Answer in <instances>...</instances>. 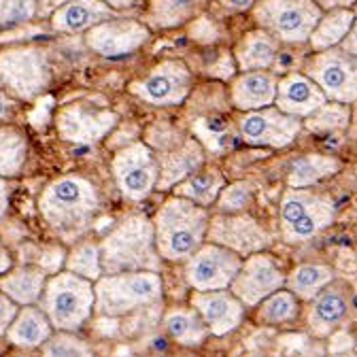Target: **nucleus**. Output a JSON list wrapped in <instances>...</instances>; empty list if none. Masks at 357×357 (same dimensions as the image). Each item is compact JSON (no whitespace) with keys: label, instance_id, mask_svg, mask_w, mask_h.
Segmentation results:
<instances>
[{"label":"nucleus","instance_id":"9d476101","mask_svg":"<svg viewBox=\"0 0 357 357\" xmlns=\"http://www.w3.org/2000/svg\"><path fill=\"white\" fill-rule=\"evenodd\" d=\"M302 130L300 117L287 115L281 109L264 107L245 111L238 117V132L245 143L255 147H287Z\"/></svg>","mask_w":357,"mask_h":357},{"label":"nucleus","instance_id":"cd10ccee","mask_svg":"<svg viewBox=\"0 0 357 357\" xmlns=\"http://www.w3.org/2000/svg\"><path fill=\"white\" fill-rule=\"evenodd\" d=\"M338 168H340V162L336 158L317 155V153L302 155L291 164L287 181H289V188H308L312 183L321 181V178L334 174Z\"/></svg>","mask_w":357,"mask_h":357},{"label":"nucleus","instance_id":"de8ad7c7","mask_svg":"<svg viewBox=\"0 0 357 357\" xmlns=\"http://www.w3.org/2000/svg\"><path fill=\"white\" fill-rule=\"evenodd\" d=\"M7 208H9V190L5 185V178L0 176V219H3Z\"/></svg>","mask_w":357,"mask_h":357},{"label":"nucleus","instance_id":"20e7f679","mask_svg":"<svg viewBox=\"0 0 357 357\" xmlns=\"http://www.w3.org/2000/svg\"><path fill=\"white\" fill-rule=\"evenodd\" d=\"M40 308L56 330H79L94 308V285L75 273H56L43 287Z\"/></svg>","mask_w":357,"mask_h":357},{"label":"nucleus","instance_id":"c9c22d12","mask_svg":"<svg viewBox=\"0 0 357 357\" xmlns=\"http://www.w3.org/2000/svg\"><path fill=\"white\" fill-rule=\"evenodd\" d=\"M200 164H202V151H200V147L194 141H188L185 147L181 149V153H178V155L174 153L170 158L166 170H162L164 172V178L160 181V185H172V183H176V178H181L188 172L196 170Z\"/></svg>","mask_w":357,"mask_h":357},{"label":"nucleus","instance_id":"5701e85b","mask_svg":"<svg viewBox=\"0 0 357 357\" xmlns=\"http://www.w3.org/2000/svg\"><path fill=\"white\" fill-rule=\"evenodd\" d=\"M7 338L22 349H36L52 336V324L43 308H34L32 304H26L17 315L13 317L11 326L7 328Z\"/></svg>","mask_w":357,"mask_h":357},{"label":"nucleus","instance_id":"4be33fe9","mask_svg":"<svg viewBox=\"0 0 357 357\" xmlns=\"http://www.w3.org/2000/svg\"><path fill=\"white\" fill-rule=\"evenodd\" d=\"M277 54H279V40L264 28L245 34L234 52L236 64L243 73L271 68L273 62L277 60Z\"/></svg>","mask_w":357,"mask_h":357},{"label":"nucleus","instance_id":"a18cd8bd","mask_svg":"<svg viewBox=\"0 0 357 357\" xmlns=\"http://www.w3.org/2000/svg\"><path fill=\"white\" fill-rule=\"evenodd\" d=\"M13 115V100L0 92V119H9Z\"/></svg>","mask_w":357,"mask_h":357},{"label":"nucleus","instance_id":"393cba45","mask_svg":"<svg viewBox=\"0 0 357 357\" xmlns=\"http://www.w3.org/2000/svg\"><path fill=\"white\" fill-rule=\"evenodd\" d=\"M334 217H336L334 200L324 194L315 206H310L304 215H300L298 219L281 226V236L287 243H304L315 234H319L324 228H328L334 221Z\"/></svg>","mask_w":357,"mask_h":357},{"label":"nucleus","instance_id":"2f4dec72","mask_svg":"<svg viewBox=\"0 0 357 357\" xmlns=\"http://www.w3.org/2000/svg\"><path fill=\"white\" fill-rule=\"evenodd\" d=\"M28 143L15 128H0V176H15L26 162Z\"/></svg>","mask_w":357,"mask_h":357},{"label":"nucleus","instance_id":"412c9836","mask_svg":"<svg viewBox=\"0 0 357 357\" xmlns=\"http://www.w3.org/2000/svg\"><path fill=\"white\" fill-rule=\"evenodd\" d=\"M111 17L115 13L102 0H66L54 11L52 26L58 32H83Z\"/></svg>","mask_w":357,"mask_h":357},{"label":"nucleus","instance_id":"f257e3e1","mask_svg":"<svg viewBox=\"0 0 357 357\" xmlns=\"http://www.w3.org/2000/svg\"><path fill=\"white\" fill-rule=\"evenodd\" d=\"M100 208L94 185L83 176H60L45 188L38 198V211L50 226L62 236L83 234Z\"/></svg>","mask_w":357,"mask_h":357},{"label":"nucleus","instance_id":"1a4fd4ad","mask_svg":"<svg viewBox=\"0 0 357 357\" xmlns=\"http://www.w3.org/2000/svg\"><path fill=\"white\" fill-rule=\"evenodd\" d=\"M243 259L232 249L211 243L200 245L188 257V281L196 291H211V289H226L230 287L232 279L236 277Z\"/></svg>","mask_w":357,"mask_h":357},{"label":"nucleus","instance_id":"b1692460","mask_svg":"<svg viewBox=\"0 0 357 357\" xmlns=\"http://www.w3.org/2000/svg\"><path fill=\"white\" fill-rule=\"evenodd\" d=\"M45 283H47V273L38 266H20L15 271L0 275V291L22 306L38 302Z\"/></svg>","mask_w":357,"mask_h":357},{"label":"nucleus","instance_id":"603ef678","mask_svg":"<svg viewBox=\"0 0 357 357\" xmlns=\"http://www.w3.org/2000/svg\"><path fill=\"white\" fill-rule=\"evenodd\" d=\"M355 349H357V347H355Z\"/></svg>","mask_w":357,"mask_h":357},{"label":"nucleus","instance_id":"4c0bfd02","mask_svg":"<svg viewBox=\"0 0 357 357\" xmlns=\"http://www.w3.org/2000/svg\"><path fill=\"white\" fill-rule=\"evenodd\" d=\"M38 13V0H0V28L28 24Z\"/></svg>","mask_w":357,"mask_h":357},{"label":"nucleus","instance_id":"9b49d317","mask_svg":"<svg viewBox=\"0 0 357 357\" xmlns=\"http://www.w3.org/2000/svg\"><path fill=\"white\" fill-rule=\"evenodd\" d=\"M285 285V275L279 261L264 251H255L241 264L236 277L232 279L230 287L232 294L245 304L255 306L266 296L281 289Z\"/></svg>","mask_w":357,"mask_h":357},{"label":"nucleus","instance_id":"58836bf2","mask_svg":"<svg viewBox=\"0 0 357 357\" xmlns=\"http://www.w3.org/2000/svg\"><path fill=\"white\" fill-rule=\"evenodd\" d=\"M219 206L223 211H238L243 206H247V202L251 200V185L249 183H234L230 188H223L219 192Z\"/></svg>","mask_w":357,"mask_h":357},{"label":"nucleus","instance_id":"c85d7f7f","mask_svg":"<svg viewBox=\"0 0 357 357\" xmlns=\"http://www.w3.org/2000/svg\"><path fill=\"white\" fill-rule=\"evenodd\" d=\"M164 326L168 330V334L185 347H196L204 340L208 328L202 321V317H198L194 310L190 308H172L166 312L164 317Z\"/></svg>","mask_w":357,"mask_h":357},{"label":"nucleus","instance_id":"a211bd4d","mask_svg":"<svg viewBox=\"0 0 357 357\" xmlns=\"http://www.w3.org/2000/svg\"><path fill=\"white\" fill-rule=\"evenodd\" d=\"M194 306L200 312L202 321L215 336L234 332L245 317V304L226 289L196 291Z\"/></svg>","mask_w":357,"mask_h":357},{"label":"nucleus","instance_id":"f3484780","mask_svg":"<svg viewBox=\"0 0 357 357\" xmlns=\"http://www.w3.org/2000/svg\"><path fill=\"white\" fill-rule=\"evenodd\" d=\"M211 241L232 249L238 255H251L261 251L271 238L257 226V221L247 215H232V217H215L208 221Z\"/></svg>","mask_w":357,"mask_h":357},{"label":"nucleus","instance_id":"79ce46f5","mask_svg":"<svg viewBox=\"0 0 357 357\" xmlns=\"http://www.w3.org/2000/svg\"><path fill=\"white\" fill-rule=\"evenodd\" d=\"M338 47H340L342 52H347V54H351V56H355V58H357V17L353 20V24H351L349 32L344 34V38L340 40Z\"/></svg>","mask_w":357,"mask_h":357},{"label":"nucleus","instance_id":"2eb2a0df","mask_svg":"<svg viewBox=\"0 0 357 357\" xmlns=\"http://www.w3.org/2000/svg\"><path fill=\"white\" fill-rule=\"evenodd\" d=\"M115 121L117 117L111 111L75 102L60 111L56 123L64 141L89 145V143H98L102 137H107V132L115 126Z\"/></svg>","mask_w":357,"mask_h":357},{"label":"nucleus","instance_id":"a878e982","mask_svg":"<svg viewBox=\"0 0 357 357\" xmlns=\"http://www.w3.org/2000/svg\"><path fill=\"white\" fill-rule=\"evenodd\" d=\"M355 20L353 9H328V13H321L319 22L312 28L308 43L315 52H324L330 47H338L344 34L349 32L351 24Z\"/></svg>","mask_w":357,"mask_h":357},{"label":"nucleus","instance_id":"ea45409f","mask_svg":"<svg viewBox=\"0 0 357 357\" xmlns=\"http://www.w3.org/2000/svg\"><path fill=\"white\" fill-rule=\"evenodd\" d=\"M62 247H45L38 257V268H43L45 273H60V266L66 261Z\"/></svg>","mask_w":357,"mask_h":357},{"label":"nucleus","instance_id":"4468645a","mask_svg":"<svg viewBox=\"0 0 357 357\" xmlns=\"http://www.w3.org/2000/svg\"><path fill=\"white\" fill-rule=\"evenodd\" d=\"M149 30L132 20H107L89 28L85 43L87 47L105 56V58H119L139 50L147 40Z\"/></svg>","mask_w":357,"mask_h":357},{"label":"nucleus","instance_id":"e433bc0d","mask_svg":"<svg viewBox=\"0 0 357 357\" xmlns=\"http://www.w3.org/2000/svg\"><path fill=\"white\" fill-rule=\"evenodd\" d=\"M45 355H56V357H77V355H89L92 349L87 347L85 340L73 336L66 330H58L56 336H50L43 344Z\"/></svg>","mask_w":357,"mask_h":357},{"label":"nucleus","instance_id":"dca6fc26","mask_svg":"<svg viewBox=\"0 0 357 357\" xmlns=\"http://www.w3.org/2000/svg\"><path fill=\"white\" fill-rule=\"evenodd\" d=\"M351 308V287L344 281H330L315 298L308 308V330L317 338L332 336L342 321L349 317Z\"/></svg>","mask_w":357,"mask_h":357},{"label":"nucleus","instance_id":"72a5a7b5","mask_svg":"<svg viewBox=\"0 0 357 357\" xmlns=\"http://www.w3.org/2000/svg\"><path fill=\"white\" fill-rule=\"evenodd\" d=\"M66 268L70 273L87 279L98 281L102 277V261H100V247L96 243H79L66 257Z\"/></svg>","mask_w":357,"mask_h":357},{"label":"nucleus","instance_id":"c03bdc74","mask_svg":"<svg viewBox=\"0 0 357 357\" xmlns=\"http://www.w3.org/2000/svg\"><path fill=\"white\" fill-rule=\"evenodd\" d=\"M315 3L324 9V11H328V9H351L357 0H315Z\"/></svg>","mask_w":357,"mask_h":357},{"label":"nucleus","instance_id":"aec40b11","mask_svg":"<svg viewBox=\"0 0 357 357\" xmlns=\"http://www.w3.org/2000/svg\"><path fill=\"white\" fill-rule=\"evenodd\" d=\"M279 79L266 70H247L232 83V102L241 111H255L275 105Z\"/></svg>","mask_w":357,"mask_h":357},{"label":"nucleus","instance_id":"09e8293b","mask_svg":"<svg viewBox=\"0 0 357 357\" xmlns=\"http://www.w3.org/2000/svg\"><path fill=\"white\" fill-rule=\"evenodd\" d=\"M11 268V255H9V251L5 249V245L0 243V275H5L7 271Z\"/></svg>","mask_w":357,"mask_h":357},{"label":"nucleus","instance_id":"7ed1b4c3","mask_svg":"<svg viewBox=\"0 0 357 357\" xmlns=\"http://www.w3.org/2000/svg\"><path fill=\"white\" fill-rule=\"evenodd\" d=\"M100 261L107 273L160 271V253L155 247L153 223L147 217L132 215L105 238Z\"/></svg>","mask_w":357,"mask_h":357},{"label":"nucleus","instance_id":"423d86ee","mask_svg":"<svg viewBox=\"0 0 357 357\" xmlns=\"http://www.w3.org/2000/svg\"><path fill=\"white\" fill-rule=\"evenodd\" d=\"M321 13L315 0H257L253 5L257 26L289 45L306 43Z\"/></svg>","mask_w":357,"mask_h":357},{"label":"nucleus","instance_id":"37998d69","mask_svg":"<svg viewBox=\"0 0 357 357\" xmlns=\"http://www.w3.org/2000/svg\"><path fill=\"white\" fill-rule=\"evenodd\" d=\"M255 3H257V0H219V5L226 11H247Z\"/></svg>","mask_w":357,"mask_h":357},{"label":"nucleus","instance_id":"0eeeda50","mask_svg":"<svg viewBox=\"0 0 357 357\" xmlns=\"http://www.w3.org/2000/svg\"><path fill=\"white\" fill-rule=\"evenodd\" d=\"M52 81L47 54L38 47H9L0 52V85L17 98L38 96Z\"/></svg>","mask_w":357,"mask_h":357},{"label":"nucleus","instance_id":"c756f323","mask_svg":"<svg viewBox=\"0 0 357 357\" xmlns=\"http://www.w3.org/2000/svg\"><path fill=\"white\" fill-rule=\"evenodd\" d=\"M257 306V321L264 326H285L298 317V298L289 289H277L266 296Z\"/></svg>","mask_w":357,"mask_h":357},{"label":"nucleus","instance_id":"f704fd0d","mask_svg":"<svg viewBox=\"0 0 357 357\" xmlns=\"http://www.w3.org/2000/svg\"><path fill=\"white\" fill-rule=\"evenodd\" d=\"M351 109L342 102H324L319 109H315L308 115L306 128L315 132H332V130H342L349 126Z\"/></svg>","mask_w":357,"mask_h":357},{"label":"nucleus","instance_id":"ddd939ff","mask_svg":"<svg viewBox=\"0 0 357 357\" xmlns=\"http://www.w3.org/2000/svg\"><path fill=\"white\" fill-rule=\"evenodd\" d=\"M130 89L149 105H178L192 89V73L181 62H162Z\"/></svg>","mask_w":357,"mask_h":357},{"label":"nucleus","instance_id":"3c124183","mask_svg":"<svg viewBox=\"0 0 357 357\" xmlns=\"http://www.w3.org/2000/svg\"><path fill=\"white\" fill-rule=\"evenodd\" d=\"M353 13H355V17H357V3H355V9H353Z\"/></svg>","mask_w":357,"mask_h":357},{"label":"nucleus","instance_id":"6ab92c4d","mask_svg":"<svg viewBox=\"0 0 357 357\" xmlns=\"http://www.w3.org/2000/svg\"><path fill=\"white\" fill-rule=\"evenodd\" d=\"M324 102H328L326 94L306 73H291L277 83L275 105L287 115H294L300 119L308 117Z\"/></svg>","mask_w":357,"mask_h":357},{"label":"nucleus","instance_id":"6e6552de","mask_svg":"<svg viewBox=\"0 0 357 357\" xmlns=\"http://www.w3.org/2000/svg\"><path fill=\"white\" fill-rule=\"evenodd\" d=\"M304 73L321 87L328 100L342 105L357 100V58L340 47L317 52L306 62Z\"/></svg>","mask_w":357,"mask_h":357},{"label":"nucleus","instance_id":"8fccbe9b","mask_svg":"<svg viewBox=\"0 0 357 357\" xmlns=\"http://www.w3.org/2000/svg\"><path fill=\"white\" fill-rule=\"evenodd\" d=\"M102 3H107L111 9H123V7L134 5V3H137V0H102Z\"/></svg>","mask_w":357,"mask_h":357},{"label":"nucleus","instance_id":"473e14b6","mask_svg":"<svg viewBox=\"0 0 357 357\" xmlns=\"http://www.w3.org/2000/svg\"><path fill=\"white\" fill-rule=\"evenodd\" d=\"M206 0H153L149 9V22L158 28H170L188 22Z\"/></svg>","mask_w":357,"mask_h":357},{"label":"nucleus","instance_id":"49530a36","mask_svg":"<svg viewBox=\"0 0 357 357\" xmlns=\"http://www.w3.org/2000/svg\"><path fill=\"white\" fill-rule=\"evenodd\" d=\"M66 0H38V13H43V15H47V13H52V11H56L60 5H64Z\"/></svg>","mask_w":357,"mask_h":357},{"label":"nucleus","instance_id":"a19ab883","mask_svg":"<svg viewBox=\"0 0 357 357\" xmlns=\"http://www.w3.org/2000/svg\"><path fill=\"white\" fill-rule=\"evenodd\" d=\"M15 315H17V304L7 294L0 291V334L7 332Z\"/></svg>","mask_w":357,"mask_h":357},{"label":"nucleus","instance_id":"7c9ffc66","mask_svg":"<svg viewBox=\"0 0 357 357\" xmlns=\"http://www.w3.org/2000/svg\"><path fill=\"white\" fill-rule=\"evenodd\" d=\"M223 190V176L217 170L196 172L183 183L176 185V196H183L200 206H208L217 200L219 192Z\"/></svg>","mask_w":357,"mask_h":357},{"label":"nucleus","instance_id":"f03ea898","mask_svg":"<svg viewBox=\"0 0 357 357\" xmlns=\"http://www.w3.org/2000/svg\"><path fill=\"white\" fill-rule=\"evenodd\" d=\"M208 221L206 208L183 196L166 200L153 221L158 253L170 261L188 259L202 245Z\"/></svg>","mask_w":357,"mask_h":357},{"label":"nucleus","instance_id":"39448f33","mask_svg":"<svg viewBox=\"0 0 357 357\" xmlns=\"http://www.w3.org/2000/svg\"><path fill=\"white\" fill-rule=\"evenodd\" d=\"M162 296V279L155 271H130L100 277L94 287L96 310L117 317L147 306Z\"/></svg>","mask_w":357,"mask_h":357},{"label":"nucleus","instance_id":"bb28decb","mask_svg":"<svg viewBox=\"0 0 357 357\" xmlns=\"http://www.w3.org/2000/svg\"><path fill=\"white\" fill-rule=\"evenodd\" d=\"M332 279H334V273L330 266L302 264L294 268L289 277H285V285L298 300H312Z\"/></svg>","mask_w":357,"mask_h":357},{"label":"nucleus","instance_id":"f8f14e48","mask_svg":"<svg viewBox=\"0 0 357 357\" xmlns=\"http://www.w3.org/2000/svg\"><path fill=\"white\" fill-rule=\"evenodd\" d=\"M113 174L126 198L143 200L155 188L158 164L143 143H134L113 158Z\"/></svg>","mask_w":357,"mask_h":357}]
</instances>
